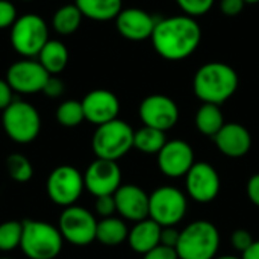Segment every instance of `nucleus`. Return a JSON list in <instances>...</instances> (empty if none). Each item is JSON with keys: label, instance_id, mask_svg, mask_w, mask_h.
I'll return each mask as SVG.
<instances>
[{"label": "nucleus", "instance_id": "obj_27", "mask_svg": "<svg viewBox=\"0 0 259 259\" xmlns=\"http://www.w3.org/2000/svg\"><path fill=\"white\" fill-rule=\"evenodd\" d=\"M56 120L64 127H76V126H79L85 120L82 102H77V100H65V102H62L56 109Z\"/></svg>", "mask_w": 259, "mask_h": 259}, {"label": "nucleus", "instance_id": "obj_42", "mask_svg": "<svg viewBox=\"0 0 259 259\" xmlns=\"http://www.w3.org/2000/svg\"><path fill=\"white\" fill-rule=\"evenodd\" d=\"M246 3H250V5H253V3H259V0H244Z\"/></svg>", "mask_w": 259, "mask_h": 259}, {"label": "nucleus", "instance_id": "obj_37", "mask_svg": "<svg viewBox=\"0 0 259 259\" xmlns=\"http://www.w3.org/2000/svg\"><path fill=\"white\" fill-rule=\"evenodd\" d=\"M244 5H246L244 0H222L220 9L225 15L235 17V15L241 14V11L244 9Z\"/></svg>", "mask_w": 259, "mask_h": 259}, {"label": "nucleus", "instance_id": "obj_16", "mask_svg": "<svg viewBox=\"0 0 259 259\" xmlns=\"http://www.w3.org/2000/svg\"><path fill=\"white\" fill-rule=\"evenodd\" d=\"M85 120L100 126L118 117L120 102L117 96L108 90H93L82 100Z\"/></svg>", "mask_w": 259, "mask_h": 259}, {"label": "nucleus", "instance_id": "obj_30", "mask_svg": "<svg viewBox=\"0 0 259 259\" xmlns=\"http://www.w3.org/2000/svg\"><path fill=\"white\" fill-rule=\"evenodd\" d=\"M179 8L188 17H200L205 15L214 5L215 0H176Z\"/></svg>", "mask_w": 259, "mask_h": 259}, {"label": "nucleus", "instance_id": "obj_25", "mask_svg": "<svg viewBox=\"0 0 259 259\" xmlns=\"http://www.w3.org/2000/svg\"><path fill=\"white\" fill-rule=\"evenodd\" d=\"M82 12L79 11V8L73 3V5H64L61 8L56 9V12L53 14L52 18V26L55 29L56 33L59 35H71L74 33L80 23H82Z\"/></svg>", "mask_w": 259, "mask_h": 259}, {"label": "nucleus", "instance_id": "obj_13", "mask_svg": "<svg viewBox=\"0 0 259 259\" xmlns=\"http://www.w3.org/2000/svg\"><path fill=\"white\" fill-rule=\"evenodd\" d=\"M83 184L94 197L112 196L121 187V170L115 161L97 158L88 165Z\"/></svg>", "mask_w": 259, "mask_h": 259}, {"label": "nucleus", "instance_id": "obj_44", "mask_svg": "<svg viewBox=\"0 0 259 259\" xmlns=\"http://www.w3.org/2000/svg\"><path fill=\"white\" fill-rule=\"evenodd\" d=\"M0 259H9V258H0Z\"/></svg>", "mask_w": 259, "mask_h": 259}, {"label": "nucleus", "instance_id": "obj_39", "mask_svg": "<svg viewBox=\"0 0 259 259\" xmlns=\"http://www.w3.org/2000/svg\"><path fill=\"white\" fill-rule=\"evenodd\" d=\"M247 196L253 205L259 206V173L253 175L247 182Z\"/></svg>", "mask_w": 259, "mask_h": 259}, {"label": "nucleus", "instance_id": "obj_17", "mask_svg": "<svg viewBox=\"0 0 259 259\" xmlns=\"http://www.w3.org/2000/svg\"><path fill=\"white\" fill-rule=\"evenodd\" d=\"M118 33L129 41H144L152 38L156 20L144 9L126 8L115 18Z\"/></svg>", "mask_w": 259, "mask_h": 259}, {"label": "nucleus", "instance_id": "obj_38", "mask_svg": "<svg viewBox=\"0 0 259 259\" xmlns=\"http://www.w3.org/2000/svg\"><path fill=\"white\" fill-rule=\"evenodd\" d=\"M12 88L6 82V79H0V111H5L14 100H12Z\"/></svg>", "mask_w": 259, "mask_h": 259}, {"label": "nucleus", "instance_id": "obj_4", "mask_svg": "<svg viewBox=\"0 0 259 259\" xmlns=\"http://www.w3.org/2000/svg\"><path fill=\"white\" fill-rule=\"evenodd\" d=\"M64 238L58 228L46 222H23L20 249L29 259H55L62 250Z\"/></svg>", "mask_w": 259, "mask_h": 259}, {"label": "nucleus", "instance_id": "obj_22", "mask_svg": "<svg viewBox=\"0 0 259 259\" xmlns=\"http://www.w3.org/2000/svg\"><path fill=\"white\" fill-rule=\"evenodd\" d=\"M83 17L96 21H108L117 18L123 9L121 0H74Z\"/></svg>", "mask_w": 259, "mask_h": 259}, {"label": "nucleus", "instance_id": "obj_32", "mask_svg": "<svg viewBox=\"0 0 259 259\" xmlns=\"http://www.w3.org/2000/svg\"><path fill=\"white\" fill-rule=\"evenodd\" d=\"M253 241H255V240H253L252 234H250L249 231H246V229H237V231H234L232 235H231V244H232V247H234L235 250L241 252V253L246 252V250L252 246Z\"/></svg>", "mask_w": 259, "mask_h": 259}, {"label": "nucleus", "instance_id": "obj_24", "mask_svg": "<svg viewBox=\"0 0 259 259\" xmlns=\"http://www.w3.org/2000/svg\"><path fill=\"white\" fill-rule=\"evenodd\" d=\"M129 229L121 219L117 217H106L97 223L96 240L105 246H118L127 240Z\"/></svg>", "mask_w": 259, "mask_h": 259}, {"label": "nucleus", "instance_id": "obj_11", "mask_svg": "<svg viewBox=\"0 0 259 259\" xmlns=\"http://www.w3.org/2000/svg\"><path fill=\"white\" fill-rule=\"evenodd\" d=\"M50 74L46 68L35 59H21L14 62L6 71V82L12 91L20 94H35L42 93Z\"/></svg>", "mask_w": 259, "mask_h": 259}, {"label": "nucleus", "instance_id": "obj_21", "mask_svg": "<svg viewBox=\"0 0 259 259\" xmlns=\"http://www.w3.org/2000/svg\"><path fill=\"white\" fill-rule=\"evenodd\" d=\"M38 62L46 68L50 76H56L68 64V50L59 39H49L38 53Z\"/></svg>", "mask_w": 259, "mask_h": 259}, {"label": "nucleus", "instance_id": "obj_10", "mask_svg": "<svg viewBox=\"0 0 259 259\" xmlns=\"http://www.w3.org/2000/svg\"><path fill=\"white\" fill-rule=\"evenodd\" d=\"M47 194L59 206H71L80 197L85 184L82 173L71 165L56 167L47 178Z\"/></svg>", "mask_w": 259, "mask_h": 259}, {"label": "nucleus", "instance_id": "obj_26", "mask_svg": "<svg viewBox=\"0 0 259 259\" xmlns=\"http://www.w3.org/2000/svg\"><path fill=\"white\" fill-rule=\"evenodd\" d=\"M165 143V132L149 126L135 131L134 135V147L146 155H158Z\"/></svg>", "mask_w": 259, "mask_h": 259}, {"label": "nucleus", "instance_id": "obj_12", "mask_svg": "<svg viewBox=\"0 0 259 259\" xmlns=\"http://www.w3.org/2000/svg\"><path fill=\"white\" fill-rule=\"evenodd\" d=\"M138 112L144 126L159 129L162 132L171 129L179 120V108L176 102L164 94L147 96L141 102Z\"/></svg>", "mask_w": 259, "mask_h": 259}, {"label": "nucleus", "instance_id": "obj_36", "mask_svg": "<svg viewBox=\"0 0 259 259\" xmlns=\"http://www.w3.org/2000/svg\"><path fill=\"white\" fill-rule=\"evenodd\" d=\"M179 237H181V231H178L175 226H165L161 229V244L176 249L178 243H179Z\"/></svg>", "mask_w": 259, "mask_h": 259}, {"label": "nucleus", "instance_id": "obj_8", "mask_svg": "<svg viewBox=\"0 0 259 259\" xmlns=\"http://www.w3.org/2000/svg\"><path fill=\"white\" fill-rule=\"evenodd\" d=\"M187 197L175 187H159L149 196V219L161 228L176 226L187 214Z\"/></svg>", "mask_w": 259, "mask_h": 259}, {"label": "nucleus", "instance_id": "obj_33", "mask_svg": "<svg viewBox=\"0 0 259 259\" xmlns=\"http://www.w3.org/2000/svg\"><path fill=\"white\" fill-rule=\"evenodd\" d=\"M94 208H96L97 214H99V215H102L103 219H106V217H112V215H114V212H117V206H115L114 194H112V196H100V197H96Z\"/></svg>", "mask_w": 259, "mask_h": 259}, {"label": "nucleus", "instance_id": "obj_28", "mask_svg": "<svg viewBox=\"0 0 259 259\" xmlns=\"http://www.w3.org/2000/svg\"><path fill=\"white\" fill-rule=\"evenodd\" d=\"M6 170L11 179L15 182H27L33 175V167L30 161L21 153H12L6 159Z\"/></svg>", "mask_w": 259, "mask_h": 259}, {"label": "nucleus", "instance_id": "obj_15", "mask_svg": "<svg viewBox=\"0 0 259 259\" xmlns=\"http://www.w3.org/2000/svg\"><path fill=\"white\" fill-rule=\"evenodd\" d=\"M156 156L158 167L162 171V175L173 179L187 176V173L196 162L193 147L182 140L167 141Z\"/></svg>", "mask_w": 259, "mask_h": 259}, {"label": "nucleus", "instance_id": "obj_31", "mask_svg": "<svg viewBox=\"0 0 259 259\" xmlns=\"http://www.w3.org/2000/svg\"><path fill=\"white\" fill-rule=\"evenodd\" d=\"M17 9L15 5L9 0H0V29L12 27L17 21Z\"/></svg>", "mask_w": 259, "mask_h": 259}, {"label": "nucleus", "instance_id": "obj_7", "mask_svg": "<svg viewBox=\"0 0 259 259\" xmlns=\"http://www.w3.org/2000/svg\"><path fill=\"white\" fill-rule=\"evenodd\" d=\"M47 41V23L36 14H24L18 17L11 27V44L14 50L24 58L38 56Z\"/></svg>", "mask_w": 259, "mask_h": 259}, {"label": "nucleus", "instance_id": "obj_43", "mask_svg": "<svg viewBox=\"0 0 259 259\" xmlns=\"http://www.w3.org/2000/svg\"><path fill=\"white\" fill-rule=\"evenodd\" d=\"M23 2H32V0H23Z\"/></svg>", "mask_w": 259, "mask_h": 259}, {"label": "nucleus", "instance_id": "obj_19", "mask_svg": "<svg viewBox=\"0 0 259 259\" xmlns=\"http://www.w3.org/2000/svg\"><path fill=\"white\" fill-rule=\"evenodd\" d=\"M212 140L220 153L228 158H241L252 147L250 132L240 123H225Z\"/></svg>", "mask_w": 259, "mask_h": 259}, {"label": "nucleus", "instance_id": "obj_20", "mask_svg": "<svg viewBox=\"0 0 259 259\" xmlns=\"http://www.w3.org/2000/svg\"><path fill=\"white\" fill-rule=\"evenodd\" d=\"M161 226L152 219L141 220L129 231L127 243L137 253L146 255L152 249L161 244Z\"/></svg>", "mask_w": 259, "mask_h": 259}, {"label": "nucleus", "instance_id": "obj_29", "mask_svg": "<svg viewBox=\"0 0 259 259\" xmlns=\"http://www.w3.org/2000/svg\"><path fill=\"white\" fill-rule=\"evenodd\" d=\"M23 223L9 220L0 225V250L11 252L21 244Z\"/></svg>", "mask_w": 259, "mask_h": 259}, {"label": "nucleus", "instance_id": "obj_40", "mask_svg": "<svg viewBox=\"0 0 259 259\" xmlns=\"http://www.w3.org/2000/svg\"><path fill=\"white\" fill-rule=\"evenodd\" d=\"M241 259H259V241H253L252 246L241 253Z\"/></svg>", "mask_w": 259, "mask_h": 259}, {"label": "nucleus", "instance_id": "obj_3", "mask_svg": "<svg viewBox=\"0 0 259 259\" xmlns=\"http://www.w3.org/2000/svg\"><path fill=\"white\" fill-rule=\"evenodd\" d=\"M220 246V234L214 223L197 220L181 231L176 252L179 259H214Z\"/></svg>", "mask_w": 259, "mask_h": 259}, {"label": "nucleus", "instance_id": "obj_2", "mask_svg": "<svg viewBox=\"0 0 259 259\" xmlns=\"http://www.w3.org/2000/svg\"><path fill=\"white\" fill-rule=\"evenodd\" d=\"M237 88V71L223 62H208L202 65L193 79V91L203 103L220 106L235 94Z\"/></svg>", "mask_w": 259, "mask_h": 259}, {"label": "nucleus", "instance_id": "obj_1", "mask_svg": "<svg viewBox=\"0 0 259 259\" xmlns=\"http://www.w3.org/2000/svg\"><path fill=\"white\" fill-rule=\"evenodd\" d=\"M150 39L159 56L167 61H182L197 50L202 29L193 17L175 15L158 20Z\"/></svg>", "mask_w": 259, "mask_h": 259}, {"label": "nucleus", "instance_id": "obj_5", "mask_svg": "<svg viewBox=\"0 0 259 259\" xmlns=\"http://www.w3.org/2000/svg\"><path fill=\"white\" fill-rule=\"evenodd\" d=\"M134 135L135 131L118 118L100 124L91 140L93 152L100 159L117 161L134 147Z\"/></svg>", "mask_w": 259, "mask_h": 259}, {"label": "nucleus", "instance_id": "obj_14", "mask_svg": "<svg viewBox=\"0 0 259 259\" xmlns=\"http://www.w3.org/2000/svg\"><path fill=\"white\" fill-rule=\"evenodd\" d=\"M188 196L197 203H209L220 193V176L208 162H194L185 176Z\"/></svg>", "mask_w": 259, "mask_h": 259}, {"label": "nucleus", "instance_id": "obj_41", "mask_svg": "<svg viewBox=\"0 0 259 259\" xmlns=\"http://www.w3.org/2000/svg\"><path fill=\"white\" fill-rule=\"evenodd\" d=\"M214 259H241V258H237V256H234V255H225V256H215Z\"/></svg>", "mask_w": 259, "mask_h": 259}, {"label": "nucleus", "instance_id": "obj_23", "mask_svg": "<svg viewBox=\"0 0 259 259\" xmlns=\"http://www.w3.org/2000/svg\"><path fill=\"white\" fill-rule=\"evenodd\" d=\"M194 123L200 134H203L205 137L214 138L217 132L225 126V117L219 105L203 103L196 112Z\"/></svg>", "mask_w": 259, "mask_h": 259}, {"label": "nucleus", "instance_id": "obj_18", "mask_svg": "<svg viewBox=\"0 0 259 259\" xmlns=\"http://www.w3.org/2000/svg\"><path fill=\"white\" fill-rule=\"evenodd\" d=\"M117 212L129 222H141L149 219V194L138 185H121L115 194Z\"/></svg>", "mask_w": 259, "mask_h": 259}, {"label": "nucleus", "instance_id": "obj_6", "mask_svg": "<svg viewBox=\"0 0 259 259\" xmlns=\"http://www.w3.org/2000/svg\"><path fill=\"white\" fill-rule=\"evenodd\" d=\"M6 135L18 143H32L41 131V117L35 106L23 100H14L2 115Z\"/></svg>", "mask_w": 259, "mask_h": 259}, {"label": "nucleus", "instance_id": "obj_34", "mask_svg": "<svg viewBox=\"0 0 259 259\" xmlns=\"http://www.w3.org/2000/svg\"><path fill=\"white\" fill-rule=\"evenodd\" d=\"M64 90H65L64 82L59 77H56V76H50L49 80H47V83L42 88V93L47 97H50V99H56V97L62 96Z\"/></svg>", "mask_w": 259, "mask_h": 259}, {"label": "nucleus", "instance_id": "obj_9", "mask_svg": "<svg viewBox=\"0 0 259 259\" xmlns=\"http://www.w3.org/2000/svg\"><path fill=\"white\" fill-rule=\"evenodd\" d=\"M97 223L94 215L82 206H67L59 217L62 238L74 246H87L96 240Z\"/></svg>", "mask_w": 259, "mask_h": 259}, {"label": "nucleus", "instance_id": "obj_35", "mask_svg": "<svg viewBox=\"0 0 259 259\" xmlns=\"http://www.w3.org/2000/svg\"><path fill=\"white\" fill-rule=\"evenodd\" d=\"M143 259H179L176 249L167 247V246H156L146 255H143Z\"/></svg>", "mask_w": 259, "mask_h": 259}]
</instances>
